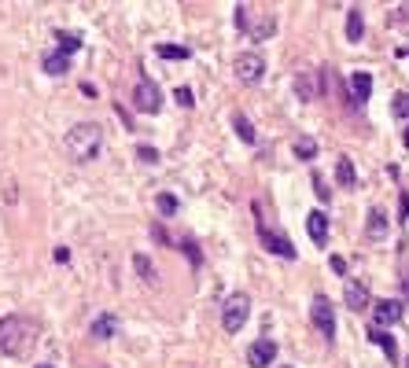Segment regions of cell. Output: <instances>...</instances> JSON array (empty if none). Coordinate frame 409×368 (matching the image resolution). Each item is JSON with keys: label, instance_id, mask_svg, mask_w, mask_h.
Returning a JSON list of instances; mask_svg holds the SVG:
<instances>
[{"label": "cell", "instance_id": "14", "mask_svg": "<svg viewBox=\"0 0 409 368\" xmlns=\"http://www.w3.org/2000/svg\"><path fill=\"white\" fill-rule=\"evenodd\" d=\"M372 320H376V328H383V324L402 320V302H398V298H383V302H376Z\"/></svg>", "mask_w": 409, "mask_h": 368}, {"label": "cell", "instance_id": "33", "mask_svg": "<svg viewBox=\"0 0 409 368\" xmlns=\"http://www.w3.org/2000/svg\"><path fill=\"white\" fill-rule=\"evenodd\" d=\"M406 144H409V129H406Z\"/></svg>", "mask_w": 409, "mask_h": 368}, {"label": "cell", "instance_id": "21", "mask_svg": "<svg viewBox=\"0 0 409 368\" xmlns=\"http://www.w3.org/2000/svg\"><path fill=\"white\" fill-rule=\"evenodd\" d=\"M56 41H59V48H56V52H59V56H67V59L81 48V37H78V34H59Z\"/></svg>", "mask_w": 409, "mask_h": 368}, {"label": "cell", "instance_id": "22", "mask_svg": "<svg viewBox=\"0 0 409 368\" xmlns=\"http://www.w3.org/2000/svg\"><path fill=\"white\" fill-rule=\"evenodd\" d=\"M133 265H137V273H141V276L148 280V284H152V280L159 276V273H155V265H152V258H148V254H137V258H133Z\"/></svg>", "mask_w": 409, "mask_h": 368}, {"label": "cell", "instance_id": "34", "mask_svg": "<svg viewBox=\"0 0 409 368\" xmlns=\"http://www.w3.org/2000/svg\"><path fill=\"white\" fill-rule=\"evenodd\" d=\"M37 368H52V365H37Z\"/></svg>", "mask_w": 409, "mask_h": 368}, {"label": "cell", "instance_id": "25", "mask_svg": "<svg viewBox=\"0 0 409 368\" xmlns=\"http://www.w3.org/2000/svg\"><path fill=\"white\" fill-rule=\"evenodd\" d=\"M159 56L163 59H188V48L185 45H159Z\"/></svg>", "mask_w": 409, "mask_h": 368}, {"label": "cell", "instance_id": "30", "mask_svg": "<svg viewBox=\"0 0 409 368\" xmlns=\"http://www.w3.org/2000/svg\"><path fill=\"white\" fill-rule=\"evenodd\" d=\"M314 192H317V199H328V188H325V181H321V173H314Z\"/></svg>", "mask_w": 409, "mask_h": 368}, {"label": "cell", "instance_id": "16", "mask_svg": "<svg viewBox=\"0 0 409 368\" xmlns=\"http://www.w3.org/2000/svg\"><path fill=\"white\" fill-rule=\"evenodd\" d=\"M365 232H369V240H383V236H387V214L380 207L369 210V225H365Z\"/></svg>", "mask_w": 409, "mask_h": 368}, {"label": "cell", "instance_id": "2", "mask_svg": "<svg viewBox=\"0 0 409 368\" xmlns=\"http://www.w3.org/2000/svg\"><path fill=\"white\" fill-rule=\"evenodd\" d=\"M100 147H103V129L92 122H78L63 136V151H67L70 162H92L100 155Z\"/></svg>", "mask_w": 409, "mask_h": 368}, {"label": "cell", "instance_id": "11", "mask_svg": "<svg viewBox=\"0 0 409 368\" xmlns=\"http://www.w3.org/2000/svg\"><path fill=\"white\" fill-rule=\"evenodd\" d=\"M372 96V74L369 70H354L350 74V103L354 107H365Z\"/></svg>", "mask_w": 409, "mask_h": 368}, {"label": "cell", "instance_id": "31", "mask_svg": "<svg viewBox=\"0 0 409 368\" xmlns=\"http://www.w3.org/2000/svg\"><path fill=\"white\" fill-rule=\"evenodd\" d=\"M185 254H188V262H192V265H199V262H203L199 251H196V243H185Z\"/></svg>", "mask_w": 409, "mask_h": 368}, {"label": "cell", "instance_id": "12", "mask_svg": "<svg viewBox=\"0 0 409 368\" xmlns=\"http://www.w3.org/2000/svg\"><path fill=\"white\" fill-rule=\"evenodd\" d=\"M273 357H277V343L273 339H258V343H251V350H247V365L251 368H269Z\"/></svg>", "mask_w": 409, "mask_h": 368}, {"label": "cell", "instance_id": "36", "mask_svg": "<svg viewBox=\"0 0 409 368\" xmlns=\"http://www.w3.org/2000/svg\"><path fill=\"white\" fill-rule=\"evenodd\" d=\"M284 368H288V365H284Z\"/></svg>", "mask_w": 409, "mask_h": 368}, {"label": "cell", "instance_id": "3", "mask_svg": "<svg viewBox=\"0 0 409 368\" xmlns=\"http://www.w3.org/2000/svg\"><path fill=\"white\" fill-rule=\"evenodd\" d=\"M236 26L243 30L251 41H266L277 30V15L266 4H236Z\"/></svg>", "mask_w": 409, "mask_h": 368}, {"label": "cell", "instance_id": "1", "mask_svg": "<svg viewBox=\"0 0 409 368\" xmlns=\"http://www.w3.org/2000/svg\"><path fill=\"white\" fill-rule=\"evenodd\" d=\"M37 335H41L37 320L12 313V317L0 320V354L4 357H26L37 346Z\"/></svg>", "mask_w": 409, "mask_h": 368}, {"label": "cell", "instance_id": "8", "mask_svg": "<svg viewBox=\"0 0 409 368\" xmlns=\"http://www.w3.org/2000/svg\"><path fill=\"white\" fill-rule=\"evenodd\" d=\"M232 70H236V78H240V81L255 85L266 74V59L258 56V52H243V56H236V67Z\"/></svg>", "mask_w": 409, "mask_h": 368}, {"label": "cell", "instance_id": "35", "mask_svg": "<svg viewBox=\"0 0 409 368\" xmlns=\"http://www.w3.org/2000/svg\"><path fill=\"white\" fill-rule=\"evenodd\" d=\"M402 52H409V48H402Z\"/></svg>", "mask_w": 409, "mask_h": 368}, {"label": "cell", "instance_id": "26", "mask_svg": "<svg viewBox=\"0 0 409 368\" xmlns=\"http://www.w3.org/2000/svg\"><path fill=\"white\" fill-rule=\"evenodd\" d=\"M391 111L398 118H409V92H395V100H391Z\"/></svg>", "mask_w": 409, "mask_h": 368}, {"label": "cell", "instance_id": "6", "mask_svg": "<svg viewBox=\"0 0 409 368\" xmlns=\"http://www.w3.org/2000/svg\"><path fill=\"white\" fill-rule=\"evenodd\" d=\"M310 320H314V328L325 335V339H332V335H336V309H332L328 295H314V306H310Z\"/></svg>", "mask_w": 409, "mask_h": 368}, {"label": "cell", "instance_id": "5", "mask_svg": "<svg viewBox=\"0 0 409 368\" xmlns=\"http://www.w3.org/2000/svg\"><path fill=\"white\" fill-rule=\"evenodd\" d=\"M325 92V70H299L295 74V96L303 103H317Z\"/></svg>", "mask_w": 409, "mask_h": 368}, {"label": "cell", "instance_id": "19", "mask_svg": "<svg viewBox=\"0 0 409 368\" xmlns=\"http://www.w3.org/2000/svg\"><path fill=\"white\" fill-rule=\"evenodd\" d=\"M67 70H70V59L67 56H59V52H48V56H45V74L59 78V74H67Z\"/></svg>", "mask_w": 409, "mask_h": 368}, {"label": "cell", "instance_id": "17", "mask_svg": "<svg viewBox=\"0 0 409 368\" xmlns=\"http://www.w3.org/2000/svg\"><path fill=\"white\" fill-rule=\"evenodd\" d=\"M336 181L343 184V188H354V184H358V173H354V162L343 155L339 162H336Z\"/></svg>", "mask_w": 409, "mask_h": 368}, {"label": "cell", "instance_id": "29", "mask_svg": "<svg viewBox=\"0 0 409 368\" xmlns=\"http://www.w3.org/2000/svg\"><path fill=\"white\" fill-rule=\"evenodd\" d=\"M174 100H177L181 107H192V89H185V85H181V89L174 92Z\"/></svg>", "mask_w": 409, "mask_h": 368}, {"label": "cell", "instance_id": "13", "mask_svg": "<svg viewBox=\"0 0 409 368\" xmlns=\"http://www.w3.org/2000/svg\"><path fill=\"white\" fill-rule=\"evenodd\" d=\"M343 298H347V309H369V287L361 284V280H347V287H343Z\"/></svg>", "mask_w": 409, "mask_h": 368}, {"label": "cell", "instance_id": "9", "mask_svg": "<svg viewBox=\"0 0 409 368\" xmlns=\"http://www.w3.org/2000/svg\"><path fill=\"white\" fill-rule=\"evenodd\" d=\"M118 331H122V320H118L114 313H100V317H92V324H89L92 343H107V339H114Z\"/></svg>", "mask_w": 409, "mask_h": 368}, {"label": "cell", "instance_id": "27", "mask_svg": "<svg viewBox=\"0 0 409 368\" xmlns=\"http://www.w3.org/2000/svg\"><path fill=\"white\" fill-rule=\"evenodd\" d=\"M155 207H159V214H166V218H170V214H177V199L174 196H159Z\"/></svg>", "mask_w": 409, "mask_h": 368}, {"label": "cell", "instance_id": "20", "mask_svg": "<svg viewBox=\"0 0 409 368\" xmlns=\"http://www.w3.org/2000/svg\"><path fill=\"white\" fill-rule=\"evenodd\" d=\"M361 34H365V19H361L358 8H354V12L347 15V41H354V45H358Z\"/></svg>", "mask_w": 409, "mask_h": 368}, {"label": "cell", "instance_id": "18", "mask_svg": "<svg viewBox=\"0 0 409 368\" xmlns=\"http://www.w3.org/2000/svg\"><path fill=\"white\" fill-rule=\"evenodd\" d=\"M369 339H372V343H376V346H380V350L387 354V361H398V346H395V339H391L387 331L372 328V331H369Z\"/></svg>", "mask_w": 409, "mask_h": 368}, {"label": "cell", "instance_id": "24", "mask_svg": "<svg viewBox=\"0 0 409 368\" xmlns=\"http://www.w3.org/2000/svg\"><path fill=\"white\" fill-rule=\"evenodd\" d=\"M295 155H299V159H314V155H317V144H314L310 136H299V140H295Z\"/></svg>", "mask_w": 409, "mask_h": 368}, {"label": "cell", "instance_id": "32", "mask_svg": "<svg viewBox=\"0 0 409 368\" xmlns=\"http://www.w3.org/2000/svg\"><path fill=\"white\" fill-rule=\"evenodd\" d=\"M56 262H70V251H67V247H56Z\"/></svg>", "mask_w": 409, "mask_h": 368}, {"label": "cell", "instance_id": "28", "mask_svg": "<svg viewBox=\"0 0 409 368\" xmlns=\"http://www.w3.org/2000/svg\"><path fill=\"white\" fill-rule=\"evenodd\" d=\"M137 159H141V162H148V166H152V162H159V151H155L152 144H141V147H137Z\"/></svg>", "mask_w": 409, "mask_h": 368}, {"label": "cell", "instance_id": "4", "mask_svg": "<svg viewBox=\"0 0 409 368\" xmlns=\"http://www.w3.org/2000/svg\"><path fill=\"white\" fill-rule=\"evenodd\" d=\"M247 317H251V298L243 295V291H236V295L225 298V309H221V328L236 335L247 324Z\"/></svg>", "mask_w": 409, "mask_h": 368}, {"label": "cell", "instance_id": "15", "mask_svg": "<svg viewBox=\"0 0 409 368\" xmlns=\"http://www.w3.org/2000/svg\"><path fill=\"white\" fill-rule=\"evenodd\" d=\"M306 229H310V240H314L317 247H325V240H328V218L321 210H314L306 218Z\"/></svg>", "mask_w": 409, "mask_h": 368}, {"label": "cell", "instance_id": "10", "mask_svg": "<svg viewBox=\"0 0 409 368\" xmlns=\"http://www.w3.org/2000/svg\"><path fill=\"white\" fill-rule=\"evenodd\" d=\"M258 240H262V243H266L277 258H288V262H292V258L299 254V251H295V243L288 240V236H281V232H269L266 225H258Z\"/></svg>", "mask_w": 409, "mask_h": 368}, {"label": "cell", "instance_id": "7", "mask_svg": "<svg viewBox=\"0 0 409 368\" xmlns=\"http://www.w3.org/2000/svg\"><path fill=\"white\" fill-rule=\"evenodd\" d=\"M133 107L141 114H155L159 107H163V92H159V85L155 81H137V89H133Z\"/></svg>", "mask_w": 409, "mask_h": 368}, {"label": "cell", "instance_id": "23", "mask_svg": "<svg viewBox=\"0 0 409 368\" xmlns=\"http://www.w3.org/2000/svg\"><path fill=\"white\" fill-rule=\"evenodd\" d=\"M232 125H236V133H240L243 144H255V140H258V136H255V129H251V122H247L243 114H236V118H232Z\"/></svg>", "mask_w": 409, "mask_h": 368}]
</instances>
